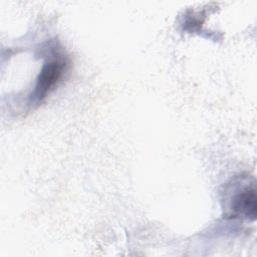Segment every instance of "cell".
<instances>
[{"instance_id":"6da1fadb","label":"cell","mask_w":257,"mask_h":257,"mask_svg":"<svg viewBox=\"0 0 257 257\" xmlns=\"http://www.w3.org/2000/svg\"><path fill=\"white\" fill-rule=\"evenodd\" d=\"M64 66V62L57 59L45 63L37 78V83L33 94L36 100H42L47 95V93L55 86L63 73Z\"/></svg>"},{"instance_id":"7a4b0ae2","label":"cell","mask_w":257,"mask_h":257,"mask_svg":"<svg viewBox=\"0 0 257 257\" xmlns=\"http://www.w3.org/2000/svg\"><path fill=\"white\" fill-rule=\"evenodd\" d=\"M231 210L242 217L255 220L256 218V190L255 187H245L232 199Z\"/></svg>"}]
</instances>
